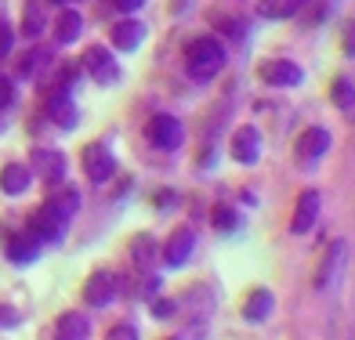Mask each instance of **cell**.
<instances>
[{
	"mask_svg": "<svg viewBox=\"0 0 355 340\" xmlns=\"http://www.w3.org/2000/svg\"><path fill=\"white\" fill-rule=\"evenodd\" d=\"M105 340H141V337H138V326H135V322H116V326L105 333Z\"/></svg>",
	"mask_w": 355,
	"mask_h": 340,
	"instance_id": "obj_28",
	"label": "cell"
},
{
	"mask_svg": "<svg viewBox=\"0 0 355 340\" xmlns=\"http://www.w3.org/2000/svg\"><path fill=\"white\" fill-rule=\"evenodd\" d=\"M330 145H334V138H330L327 127H309V131H304V134L294 141V159H297V167H301V170H315L322 159H327Z\"/></svg>",
	"mask_w": 355,
	"mask_h": 340,
	"instance_id": "obj_4",
	"label": "cell"
},
{
	"mask_svg": "<svg viewBox=\"0 0 355 340\" xmlns=\"http://www.w3.org/2000/svg\"><path fill=\"white\" fill-rule=\"evenodd\" d=\"M15 102V87L8 84V80H0V109H8Z\"/></svg>",
	"mask_w": 355,
	"mask_h": 340,
	"instance_id": "obj_34",
	"label": "cell"
},
{
	"mask_svg": "<svg viewBox=\"0 0 355 340\" xmlns=\"http://www.w3.org/2000/svg\"><path fill=\"white\" fill-rule=\"evenodd\" d=\"M80 33H84V19H80V11H73V8L58 11V19H55V40L58 44H76Z\"/></svg>",
	"mask_w": 355,
	"mask_h": 340,
	"instance_id": "obj_21",
	"label": "cell"
},
{
	"mask_svg": "<svg viewBox=\"0 0 355 340\" xmlns=\"http://www.w3.org/2000/svg\"><path fill=\"white\" fill-rule=\"evenodd\" d=\"M80 163H84V174L91 185H105L112 174H116V156H112L102 141H91L84 145V152H80Z\"/></svg>",
	"mask_w": 355,
	"mask_h": 340,
	"instance_id": "obj_6",
	"label": "cell"
},
{
	"mask_svg": "<svg viewBox=\"0 0 355 340\" xmlns=\"http://www.w3.org/2000/svg\"><path fill=\"white\" fill-rule=\"evenodd\" d=\"M44 11H40V4L37 0H26V11H22V33L26 37H40L44 33Z\"/></svg>",
	"mask_w": 355,
	"mask_h": 340,
	"instance_id": "obj_25",
	"label": "cell"
},
{
	"mask_svg": "<svg viewBox=\"0 0 355 340\" xmlns=\"http://www.w3.org/2000/svg\"><path fill=\"white\" fill-rule=\"evenodd\" d=\"M156 257H159L156 239H153L149 232L135 235V242H131V261H135V268H141V271H153V268H156Z\"/></svg>",
	"mask_w": 355,
	"mask_h": 340,
	"instance_id": "obj_20",
	"label": "cell"
},
{
	"mask_svg": "<svg viewBox=\"0 0 355 340\" xmlns=\"http://www.w3.org/2000/svg\"><path fill=\"white\" fill-rule=\"evenodd\" d=\"M29 232H33L40 242H58L62 232H66V221H58L47 206H40L33 214V221H29Z\"/></svg>",
	"mask_w": 355,
	"mask_h": 340,
	"instance_id": "obj_17",
	"label": "cell"
},
{
	"mask_svg": "<svg viewBox=\"0 0 355 340\" xmlns=\"http://www.w3.org/2000/svg\"><path fill=\"white\" fill-rule=\"evenodd\" d=\"M214 229L218 232H239V229H243L239 210L236 206H214Z\"/></svg>",
	"mask_w": 355,
	"mask_h": 340,
	"instance_id": "obj_27",
	"label": "cell"
},
{
	"mask_svg": "<svg viewBox=\"0 0 355 340\" xmlns=\"http://www.w3.org/2000/svg\"><path fill=\"white\" fill-rule=\"evenodd\" d=\"M40 250H44V242L33 235V232H19V235H11L8 239V247H4V253H8V261L11 265H19V268H26V265H33L37 257H40Z\"/></svg>",
	"mask_w": 355,
	"mask_h": 340,
	"instance_id": "obj_12",
	"label": "cell"
},
{
	"mask_svg": "<svg viewBox=\"0 0 355 340\" xmlns=\"http://www.w3.org/2000/svg\"><path fill=\"white\" fill-rule=\"evenodd\" d=\"M145 37H149V29H145V22L123 19V22L112 26V47H116V51H138V47L145 44Z\"/></svg>",
	"mask_w": 355,
	"mask_h": 340,
	"instance_id": "obj_16",
	"label": "cell"
},
{
	"mask_svg": "<svg viewBox=\"0 0 355 340\" xmlns=\"http://www.w3.org/2000/svg\"><path fill=\"white\" fill-rule=\"evenodd\" d=\"M257 76H261V84H268V87H301L304 84V69L290 58L261 62V66H257Z\"/></svg>",
	"mask_w": 355,
	"mask_h": 340,
	"instance_id": "obj_8",
	"label": "cell"
},
{
	"mask_svg": "<svg viewBox=\"0 0 355 340\" xmlns=\"http://www.w3.org/2000/svg\"><path fill=\"white\" fill-rule=\"evenodd\" d=\"M218 26L225 29V37H232V40L243 37V22H239V19H221V15H218Z\"/></svg>",
	"mask_w": 355,
	"mask_h": 340,
	"instance_id": "obj_31",
	"label": "cell"
},
{
	"mask_svg": "<svg viewBox=\"0 0 355 340\" xmlns=\"http://www.w3.org/2000/svg\"><path fill=\"white\" fill-rule=\"evenodd\" d=\"M29 185H33V170L26 163H8L0 170V188H4L8 196H26Z\"/></svg>",
	"mask_w": 355,
	"mask_h": 340,
	"instance_id": "obj_18",
	"label": "cell"
},
{
	"mask_svg": "<svg viewBox=\"0 0 355 340\" xmlns=\"http://www.w3.org/2000/svg\"><path fill=\"white\" fill-rule=\"evenodd\" d=\"M33 170L37 177H44V181H51V185H58L62 177H66V156H62L58 149H37L33 152Z\"/></svg>",
	"mask_w": 355,
	"mask_h": 340,
	"instance_id": "obj_14",
	"label": "cell"
},
{
	"mask_svg": "<svg viewBox=\"0 0 355 340\" xmlns=\"http://www.w3.org/2000/svg\"><path fill=\"white\" fill-rule=\"evenodd\" d=\"M76 203H80V196H76L73 188H66V192H58V196H51L44 206L51 210V214H55L58 221H66V224H69V217L76 214Z\"/></svg>",
	"mask_w": 355,
	"mask_h": 340,
	"instance_id": "obj_23",
	"label": "cell"
},
{
	"mask_svg": "<svg viewBox=\"0 0 355 340\" xmlns=\"http://www.w3.org/2000/svg\"><path fill=\"white\" fill-rule=\"evenodd\" d=\"M272 312H276V294H272L268 286H257L247 294L243 307H239V315H243V322H250V326H257V322H268Z\"/></svg>",
	"mask_w": 355,
	"mask_h": 340,
	"instance_id": "obj_11",
	"label": "cell"
},
{
	"mask_svg": "<svg viewBox=\"0 0 355 340\" xmlns=\"http://www.w3.org/2000/svg\"><path fill=\"white\" fill-rule=\"evenodd\" d=\"M19 322H22L19 307H11V304L0 301V330H11V326H19Z\"/></svg>",
	"mask_w": 355,
	"mask_h": 340,
	"instance_id": "obj_29",
	"label": "cell"
},
{
	"mask_svg": "<svg viewBox=\"0 0 355 340\" xmlns=\"http://www.w3.org/2000/svg\"><path fill=\"white\" fill-rule=\"evenodd\" d=\"M91 337V322L84 312H66L55 322V340H87Z\"/></svg>",
	"mask_w": 355,
	"mask_h": 340,
	"instance_id": "obj_19",
	"label": "cell"
},
{
	"mask_svg": "<svg viewBox=\"0 0 355 340\" xmlns=\"http://www.w3.org/2000/svg\"><path fill=\"white\" fill-rule=\"evenodd\" d=\"M112 8L123 11V15H135V11H141V8H145V0H112Z\"/></svg>",
	"mask_w": 355,
	"mask_h": 340,
	"instance_id": "obj_32",
	"label": "cell"
},
{
	"mask_svg": "<svg viewBox=\"0 0 355 340\" xmlns=\"http://www.w3.org/2000/svg\"><path fill=\"white\" fill-rule=\"evenodd\" d=\"M185 69L196 84H211V80L225 69V47L214 37H200L185 47Z\"/></svg>",
	"mask_w": 355,
	"mask_h": 340,
	"instance_id": "obj_1",
	"label": "cell"
},
{
	"mask_svg": "<svg viewBox=\"0 0 355 340\" xmlns=\"http://www.w3.org/2000/svg\"><path fill=\"white\" fill-rule=\"evenodd\" d=\"M116 297H120V275L112 271V268H98V271L87 275L84 301H87L91 307H109Z\"/></svg>",
	"mask_w": 355,
	"mask_h": 340,
	"instance_id": "obj_7",
	"label": "cell"
},
{
	"mask_svg": "<svg viewBox=\"0 0 355 340\" xmlns=\"http://www.w3.org/2000/svg\"><path fill=\"white\" fill-rule=\"evenodd\" d=\"M47 58H51V47H33V51H29L22 62H19V76H37L44 66H47Z\"/></svg>",
	"mask_w": 355,
	"mask_h": 340,
	"instance_id": "obj_26",
	"label": "cell"
},
{
	"mask_svg": "<svg viewBox=\"0 0 355 340\" xmlns=\"http://www.w3.org/2000/svg\"><path fill=\"white\" fill-rule=\"evenodd\" d=\"M341 47H345V55H348V58H355V19H348V22H345Z\"/></svg>",
	"mask_w": 355,
	"mask_h": 340,
	"instance_id": "obj_30",
	"label": "cell"
},
{
	"mask_svg": "<svg viewBox=\"0 0 355 340\" xmlns=\"http://www.w3.org/2000/svg\"><path fill=\"white\" fill-rule=\"evenodd\" d=\"M8 51H11V29L0 26V58H4Z\"/></svg>",
	"mask_w": 355,
	"mask_h": 340,
	"instance_id": "obj_35",
	"label": "cell"
},
{
	"mask_svg": "<svg viewBox=\"0 0 355 340\" xmlns=\"http://www.w3.org/2000/svg\"><path fill=\"white\" fill-rule=\"evenodd\" d=\"M297 11H301V0H257V15H261V19H272V22L294 19Z\"/></svg>",
	"mask_w": 355,
	"mask_h": 340,
	"instance_id": "obj_22",
	"label": "cell"
},
{
	"mask_svg": "<svg viewBox=\"0 0 355 340\" xmlns=\"http://www.w3.org/2000/svg\"><path fill=\"white\" fill-rule=\"evenodd\" d=\"M345 265H348V242H345V239H334L330 247H327V253H322V261L315 265L312 286L319 289V294L334 289L337 283L345 279Z\"/></svg>",
	"mask_w": 355,
	"mask_h": 340,
	"instance_id": "obj_2",
	"label": "cell"
},
{
	"mask_svg": "<svg viewBox=\"0 0 355 340\" xmlns=\"http://www.w3.org/2000/svg\"><path fill=\"white\" fill-rule=\"evenodd\" d=\"M51 4H66V0H51Z\"/></svg>",
	"mask_w": 355,
	"mask_h": 340,
	"instance_id": "obj_37",
	"label": "cell"
},
{
	"mask_svg": "<svg viewBox=\"0 0 355 340\" xmlns=\"http://www.w3.org/2000/svg\"><path fill=\"white\" fill-rule=\"evenodd\" d=\"M229 152H232V159H236V163H243V167H254L257 159H261V152H265V138H261V131H257L254 123L239 127V131L232 134V145H229Z\"/></svg>",
	"mask_w": 355,
	"mask_h": 340,
	"instance_id": "obj_9",
	"label": "cell"
},
{
	"mask_svg": "<svg viewBox=\"0 0 355 340\" xmlns=\"http://www.w3.org/2000/svg\"><path fill=\"white\" fill-rule=\"evenodd\" d=\"M192 247H196V235L192 229H174L164 242V265L167 268H182L189 257H192Z\"/></svg>",
	"mask_w": 355,
	"mask_h": 340,
	"instance_id": "obj_13",
	"label": "cell"
},
{
	"mask_svg": "<svg viewBox=\"0 0 355 340\" xmlns=\"http://www.w3.org/2000/svg\"><path fill=\"white\" fill-rule=\"evenodd\" d=\"M47 116H51V123H58L62 131H73L76 127V105L69 98V91L51 87V94H47Z\"/></svg>",
	"mask_w": 355,
	"mask_h": 340,
	"instance_id": "obj_15",
	"label": "cell"
},
{
	"mask_svg": "<svg viewBox=\"0 0 355 340\" xmlns=\"http://www.w3.org/2000/svg\"><path fill=\"white\" fill-rule=\"evenodd\" d=\"M80 66H84V73L98 87H109V84H116V80H120V66H116V58H112V51L105 44H91L84 51V58H80Z\"/></svg>",
	"mask_w": 355,
	"mask_h": 340,
	"instance_id": "obj_5",
	"label": "cell"
},
{
	"mask_svg": "<svg viewBox=\"0 0 355 340\" xmlns=\"http://www.w3.org/2000/svg\"><path fill=\"white\" fill-rule=\"evenodd\" d=\"M330 102L337 105V109H355V84H352V80L348 76H337L334 80V84H330Z\"/></svg>",
	"mask_w": 355,
	"mask_h": 340,
	"instance_id": "obj_24",
	"label": "cell"
},
{
	"mask_svg": "<svg viewBox=\"0 0 355 340\" xmlns=\"http://www.w3.org/2000/svg\"><path fill=\"white\" fill-rule=\"evenodd\" d=\"M145 138H149V145L159 152H178L185 145V127L178 116H171V112H156V116L145 123Z\"/></svg>",
	"mask_w": 355,
	"mask_h": 340,
	"instance_id": "obj_3",
	"label": "cell"
},
{
	"mask_svg": "<svg viewBox=\"0 0 355 340\" xmlns=\"http://www.w3.org/2000/svg\"><path fill=\"white\" fill-rule=\"evenodd\" d=\"M174 307H178L174 301H153V315L156 319H167V315H174Z\"/></svg>",
	"mask_w": 355,
	"mask_h": 340,
	"instance_id": "obj_33",
	"label": "cell"
},
{
	"mask_svg": "<svg viewBox=\"0 0 355 340\" xmlns=\"http://www.w3.org/2000/svg\"><path fill=\"white\" fill-rule=\"evenodd\" d=\"M156 203H159V210H171L178 203V196H174V192H156Z\"/></svg>",
	"mask_w": 355,
	"mask_h": 340,
	"instance_id": "obj_36",
	"label": "cell"
},
{
	"mask_svg": "<svg viewBox=\"0 0 355 340\" xmlns=\"http://www.w3.org/2000/svg\"><path fill=\"white\" fill-rule=\"evenodd\" d=\"M319 210H322V196L319 188H304L297 196V206H294V217H290V235H309L319 221Z\"/></svg>",
	"mask_w": 355,
	"mask_h": 340,
	"instance_id": "obj_10",
	"label": "cell"
}]
</instances>
